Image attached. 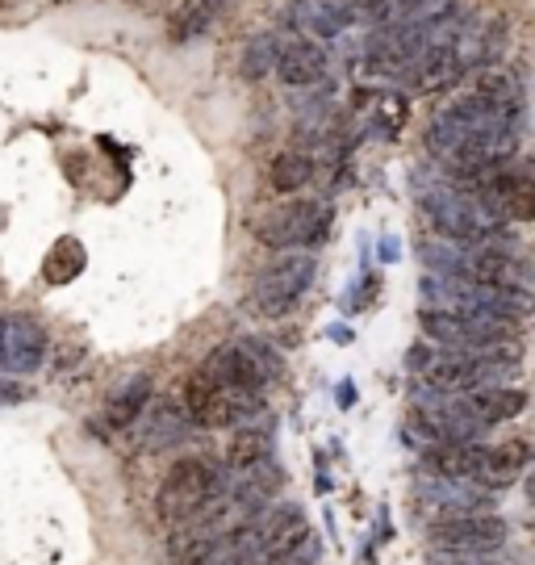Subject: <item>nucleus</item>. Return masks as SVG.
Instances as JSON below:
<instances>
[{
	"label": "nucleus",
	"instance_id": "c756f323",
	"mask_svg": "<svg viewBox=\"0 0 535 565\" xmlns=\"http://www.w3.org/2000/svg\"><path fill=\"white\" fill-rule=\"evenodd\" d=\"M352 403H356V385L339 382V406H352Z\"/></svg>",
	"mask_w": 535,
	"mask_h": 565
},
{
	"label": "nucleus",
	"instance_id": "9d476101",
	"mask_svg": "<svg viewBox=\"0 0 535 565\" xmlns=\"http://www.w3.org/2000/svg\"><path fill=\"white\" fill-rule=\"evenodd\" d=\"M427 536L439 553H494L506 545L511 524L497 511H473V515H452V520H431Z\"/></svg>",
	"mask_w": 535,
	"mask_h": 565
},
{
	"label": "nucleus",
	"instance_id": "412c9836",
	"mask_svg": "<svg viewBox=\"0 0 535 565\" xmlns=\"http://www.w3.org/2000/svg\"><path fill=\"white\" fill-rule=\"evenodd\" d=\"M310 181H314V156L310 151L289 147V151H280L277 160L268 163V184L277 193H301Z\"/></svg>",
	"mask_w": 535,
	"mask_h": 565
},
{
	"label": "nucleus",
	"instance_id": "b1692460",
	"mask_svg": "<svg viewBox=\"0 0 535 565\" xmlns=\"http://www.w3.org/2000/svg\"><path fill=\"white\" fill-rule=\"evenodd\" d=\"M88 264V252H84V243L79 239H60L51 252H46V260H42V268H46V281L51 285H67L79 277V268Z\"/></svg>",
	"mask_w": 535,
	"mask_h": 565
},
{
	"label": "nucleus",
	"instance_id": "9b49d317",
	"mask_svg": "<svg viewBox=\"0 0 535 565\" xmlns=\"http://www.w3.org/2000/svg\"><path fill=\"white\" fill-rule=\"evenodd\" d=\"M436 25H373L364 39V67L368 76H397L415 63V55L427 46Z\"/></svg>",
	"mask_w": 535,
	"mask_h": 565
},
{
	"label": "nucleus",
	"instance_id": "7c9ffc66",
	"mask_svg": "<svg viewBox=\"0 0 535 565\" xmlns=\"http://www.w3.org/2000/svg\"><path fill=\"white\" fill-rule=\"evenodd\" d=\"M381 260H397V243L394 239L381 243Z\"/></svg>",
	"mask_w": 535,
	"mask_h": 565
},
{
	"label": "nucleus",
	"instance_id": "393cba45",
	"mask_svg": "<svg viewBox=\"0 0 535 565\" xmlns=\"http://www.w3.org/2000/svg\"><path fill=\"white\" fill-rule=\"evenodd\" d=\"M277 55H280L277 30H259V34H252V42L243 46V76H247V81H264V76L277 67Z\"/></svg>",
	"mask_w": 535,
	"mask_h": 565
},
{
	"label": "nucleus",
	"instance_id": "c85d7f7f",
	"mask_svg": "<svg viewBox=\"0 0 535 565\" xmlns=\"http://www.w3.org/2000/svg\"><path fill=\"white\" fill-rule=\"evenodd\" d=\"M21 398H25V385L0 382V406H13V403H21Z\"/></svg>",
	"mask_w": 535,
	"mask_h": 565
},
{
	"label": "nucleus",
	"instance_id": "0eeeda50",
	"mask_svg": "<svg viewBox=\"0 0 535 565\" xmlns=\"http://www.w3.org/2000/svg\"><path fill=\"white\" fill-rule=\"evenodd\" d=\"M314 277H318V260L310 252H280L277 260L264 264L256 273V281L247 289V302L264 319H285L310 294Z\"/></svg>",
	"mask_w": 535,
	"mask_h": 565
},
{
	"label": "nucleus",
	"instance_id": "39448f33",
	"mask_svg": "<svg viewBox=\"0 0 535 565\" xmlns=\"http://www.w3.org/2000/svg\"><path fill=\"white\" fill-rule=\"evenodd\" d=\"M222 499V469L210 457H184L159 482L156 511L163 524H189Z\"/></svg>",
	"mask_w": 535,
	"mask_h": 565
},
{
	"label": "nucleus",
	"instance_id": "f257e3e1",
	"mask_svg": "<svg viewBox=\"0 0 535 565\" xmlns=\"http://www.w3.org/2000/svg\"><path fill=\"white\" fill-rule=\"evenodd\" d=\"M415 198L418 210L439 231V239L460 243V247H485V243H502L511 235L502 205L485 189L448 181L443 172L415 177Z\"/></svg>",
	"mask_w": 535,
	"mask_h": 565
},
{
	"label": "nucleus",
	"instance_id": "2eb2a0df",
	"mask_svg": "<svg viewBox=\"0 0 535 565\" xmlns=\"http://www.w3.org/2000/svg\"><path fill=\"white\" fill-rule=\"evenodd\" d=\"M527 469V445H481L473 448V469H469V482L481 490H502V486L518 482V473Z\"/></svg>",
	"mask_w": 535,
	"mask_h": 565
},
{
	"label": "nucleus",
	"instance_id": "ddd939ff",
	"mask_svg": "<svg viewBox=\"0 0 535 565\" xmlns=\"http://www.w3.org/2000/svg\"><path fill=\"white\" fill-rule=\"evenodd\" d=\"M46 361V331L30 315H4L0 319V369L4 373H34Z\"/></svg>",
	"mask_w": 535,
	"mask_h": 565
},
{
	"label": "nucleus",
	"instance_id": "6ab92c4d",
	"mask_svg": "<svg viewBox=\"0 0 535 565\" xmlns=\"http://www.w3.org/2000/svg\"><path fill=\"white\" fill-rule=\"evenodd\" d=\"M460 18V0H389L381 25H443Z\"/></svg>",
	"mask_w": 535,
	"mask_h": 565
},
{
	"label": "nucleus",
	"instance_id": "6e6552de",
	"mask_svg": "<svg viewBox=\"0 0 535 565\" xmlns=\"http://www.w3.org/2000/svg\"><path fill=\"white\" fill-rule=\"evenodd\" d=\"M331 231V210L318 202H285L277 210H268L256 223V239L272 252H301L327 239Z\"/></svg>",
	"mask_w": 535,
	"mask_h": 565
},
{
	"label": "nucleus",
	"instance_id": "cd10ccee",
	"mask_svg": "<svg viewBox=\"0 0 535 565\" xmlns=\"http://www.w3.org/2000/svg\"><path fill=\"white\" fill-rule=\"evenodd\" d=\"M431 565H494V562L481 557V553H436Z\"/></svg>",
	"mask_w": 535,
	"mask_h": 565
},
{
	"label": "nucleus",
	"instance_id": "a211bd4d",
	"mask_svg": "<svg viewBox=\"0 0 535 565\" xmlns=\"http://www.w3.org/2000/svg\"><path fill=\"white\" fill-rule=\"evenodd\" d=\"M356 21H360V13L352 0H318L314 9L301 18L298 30L314 34V42H335V39H343Z\"/></svg>",
	"mask_w": 535,
	"mask_h": 565
},
{
	"label": "nucleus",
	"instance_id": "a878e982",
	"mask_svg": "<svg viewBox=\"0 0 535 565\" xmlns=\"http://www.w3.org/2000/svg\"><path fill=\"white\" fill-rule=\"evenodd\" d=\"M406 114H410V105H406V97H397V93L373 97V121L381 126V135H385V139H394L397 130L406 126Z\"/></svg>",
	"mask_w": 535,
	"mask_h": 565
},
{
	"label": "nucleus",
	"instance_id": "f3484780",
	"mask_svg": "<svg viewBox=\"0 0 535 565\" xmlns=\"http://www.w3.org/2000/svg\"><path fill=\"white\" fill-rule=\"evenodd\" d=\"M151 377L147 373H139V377H130V382L121 385V390H114L109 394V403L100 406V427L105 431H130V427L139 424V415L147 411V403H151Z\"/></svg>",
	"mask_w": 535,
	"mask_h": 565
},
{
	"label": "nucleus",
	"instance_id": "f03ea898",
	"mask_svg": "<svg viewBox=\"0 0 535 565\" xmlns=\"http://www.w3.org/2000/svg\"><path fill=\"white\" fill-rule=\"evenodd\" d=\"M410 369L418 382L448 390V394H469L485 385H506L518 377L523 348H497V352H460V348H439V343H415L410 348Z\"/></svg>",
	"mask_w": 535,
	"mask_h": 565
},
{
	"label": "nucleus",
	"instance_id": "f8f14e48",
	"mask_svg": "<svg viewBox=\"0 0 535 565\" xmlns=\"http://www.w3.org/2000/svg\"><path fill=\"white\" fill-rule=\"evenodd\" d=\"M415 503L427 520H452V515H473V511H494V490L464 482V478H431L418 473Z\"/></svg>",
	"mask_w": 535,
	"mask_h": 565
},
{
	"label": "nucleus",
	"instance_id": "5701e85b",
	"mask_svg": "<svg viewBox=\"0 0 535 565\" xmlns=\"http://www.w3.org/2000/svg\"><path fill=\"white\" fill-rule=\"evenodd\" d=\"M193 431V419L184 415V406H156L151 424H147V448L184 445Z\"/></svg>",
	"mask_w": 535,
	"mask_h": 565
},
{
	"label": "nucleus",
	"instance_id": "423d86ee",
	"mask_svg": "<svg viewBox=\"0 0 535 565\" xmlns=\"http://www.w3.org/2000/svg\"><path fill=\"white\" fill-rule=\"evenodd\" d=\"M418 294H422V306H431V310L497 315V319H511V323H518V327H523V319L532 315V294H518V289H485V285L460 281V277L422 273Z\"/></svg>",
	"mask_w": 535,
	"mask_h": 565
},
{
	"label": "nucleus",
	"instance_id": "4468645a",
	"mask_svg": "<svg viewBox=\"0 0 535 565\" xmlns=\"http://www.w3.org/2000/svg\"><path fill=\"white\" fill-rule=\"evenodd\" d=\"M277 81L285 88H318V84H327L331 76V60H327V46L314 39H289L280 42V55H277Z\"/></svg>",
	"mask_w": 535,
	"mask_h": 565
},
{
	"label": "nucleus",
	"instance_id": "1a4fd4ad",
	"mask_svg": "<svg viewBox=\"0 0 535 565\" xmlns=\"http://www.w3.org/2000/svg\"><path fill=\"white\" fill-rule=\"evenodd\" d=\"M256 411H259V398L235 394L226 385L210 382L201 369H193L189 382H184V415L193 419V427H210V431L243 427V419H252Z\"/></svg>",
	"mask_w": 535,
	"mask_h": 565
},
{
	"label": "nucleus",
	"instance_id": "2f4dec72",
	"mask_svg": "<svg viewBox=\"0 0 535 565\" xmlns=\"http://www.w3.org/2000/svg\"><path fill=\"white\" fill-rule=\"evenodd\" d=\"M331 335H335L339 343H352V331H347V327H335V331H331Z\"/></svg>",
	"mask_w": 535,
	"mask_h": 565
},
{
	"label": "nucleus",
	"instance_id": "bb28decb",
	"mask_svg": "<svg viewBox=\"0 0 535 565\" xmlns=\"http://www.w3.org/2000/svg\"><path fill=\"white\" fill-rule=\"evenodd\" d=\"M318 557H322V541L310 536L306 545L289 548V553H277V557H256V562H247V565H318Z\"/></svg>",
	"mask_w": 535,
	"mask_h": 565
},
{
	"label": "nucleus",
	"instance_id": "dca6fc26",
	"mask_svg": "<svg viewBox=\"0 0 535 565\" xmlns=\"http://www.w3.org/2000/svg\"><path fill=\"white\" fill-rule=\"evenodd\" d=\"M460 406L469 411V419H473L481 431H490V427H497V424L518 419V415L527 411V394H523L518 385H485V390L460 394Z\"/></svg>",
	"mask_w": 535,
	"mask_h": 565
},
{
	"label": "nucleus",
	"instance_id": "7ed1b4c3",
	"mask_svg": "<svg viewBox=\"0 0 535 565\" xmlns=\"http://www.w3.org/2000/svg\"><path fill=\"white\" fill-rule=\"evenodd\" d=\"M201 373H205L210 382L235 390V394H252V398H259L264 385L280 377V352L268 340L238 335V340L218 343V348L201 361Z\"/></svg>",
	"mask_w": 535,
	"mask_h": 565
},
{
	"label": "nucleus",
	"instance_id": "aec40b11",
	"mask_svg": "<svg viewBox=\"0 0 535 565\" xmlns=\"http://www.w3.org/2000/svg\"><path fill=\"white\" fill-rule=\"evenodd\" d=\"M226 9V0H180V9L168 18V39L172 42H193L201 39L214 18Z\"/></svg>",
	"mask_w": 535,
	"mask_h": 565
},
{
	"label": "nucleus",
	"instance_id": "4be33fe9",
	"mask_svg": "<svg viewBox=\"0 0 535 565\" xmlns=\"http://www.w3.org/2000/svg\"><path fill=\"white\" fill-rule=\"evenodd\" d=\"M272 461V436L259 427H235L231 445H226V473L235 469H252V465Z\"/></svg>",
	"mask_w": 535,
	"mask_h": 565
},
{
	"label": "nucleus",
	"instance_id": "20e7f679",
	"mask_svg": "<svg viewBox=\"0 0 535 565\" xmlns=\"http://www.w3.org/2000/svg\"><path fill=\"white\" fill-rule=\"evenodd\" d=\"M418 327L427 343L439 348H460V352H497V348H518V323L497 319V315H473V310H418Z\"/></svg>",
	"mask_w": 535,
	"mask_h": 565
}]
</instances>
